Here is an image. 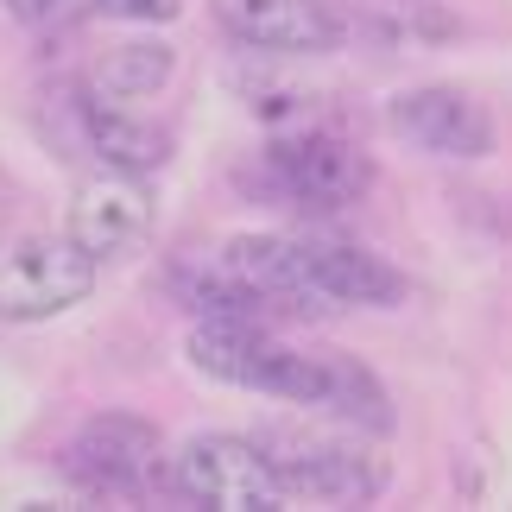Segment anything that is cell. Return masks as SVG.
Here are the masks:
<instances>
[{"label": "cell", "instance_id": "6da1fadb", "mask_svg": "<svg viewBox=\"0 0 512 512\" xmlns=\"http://www.w3.org/2000/svg\"><path fill=\"white\" fill-rule=\"evenodd\" d=\"M184 354H190L196 373H209V380H228V386H247V392H272V399L329 411V418L361 424V430H373V437L392 430V399H386V386L373 380L361 361H348V354L285 348L266 323L203 317L190 329Z\"/></svg>", "mask_w": 512, "mask_h": 512}, {"label": "cell", "instance_id": "9c48e42d", "mask_svg": "<svg viewBox=\"0 0 512 512\" xmlns=\"http://www.w3.org/2000/svg\"><path fill=\"white\" fill-rule=\"evenodd\" d=\"M272 462H279L285 500H310V506H367V500H380V487H386V468L373 462L367 449H348V443L279 437Z\"/></svg>", "mask_w": 512, "mask_h": 512}, {"label": "cell", "instance_id": "277c9868", "mask_svg": "<svg viewBox=\"0 0 512 512\" xmlns=\"http://www.w3.org/2000/svg\"><path fill=\"white\" fill-rule=\"evenodd\" d=\"M57 468L95 500H146L152 487H165V449L159 430L146 418H127V411H108V418H89L76 437L64 443Z\"/></svg>", "mask_w": 512, "mask_h": 512}, {"label": "cell", "instance_id": "ba28073f", "mask_svg": "<svg viewBox=\"0 0 512 512\" xmlns=\"http://www.w3.org/2000/svg\"><path fill=\"white\" fill-rule=\"evenodd\" d=\"M215 19L247 51L323 57V51L342 45V19L329 0H215Z\"/></svg>", "mask_w": 512, "mask_h": 512}, {"label": "cell", "instance_id": "5bb4252c", "mask_svg": "<svg viewBox=\"0 0 512 512\" xmlns=\"http://www.w3.org/2000/svg\"><path fill=\"white\" fill-rule=\"evenodd\" d=\"M95 13L133 19V26H171V19L184 13V0H95Z\"/></svg>", "mask_w": 512, "mask_h": 512}, {"label": "cell", "instance_id": "8fae6325", "mask_svg": "<svg viewBox=\"0 0 512 512\" xmlns=\"http://www.w3.org/2000/svg\"><path fill=\"white\" fill-rule=\"evenodd\" d=\"M171 70H177V51L171 45H114L108 57H95L83 102L140 108V102H152V95L171 83Z\"/></svg>", "mask_w": 512, "mask_h": 512}, {"label": "cell", "instance_id": "3957f363", "mask_svg": "<svg viewBox=\"0 0 512 512\" xmlns=\"http://www.w3.org/2000/svg\"><path fill=\"white\" fill-rule=\"evenodd\" d=\"M171 494L215 512H272L285 506V481L266 443L247 437H190L171 462Z\"/></svg>", "mask_w": 512, "mask_h": 512}, {"label": "cell", "instance_id": "7c38bea8", "mask_svg": "<svg viewBox=\"0 0 512 512\" xmlns=\"http://www.w3.org/2000/svg\"><path fill=\"white\" fill-rule=\"evenodd\" d=\"M83 127H89V146L102 152V165L114 171H159L171 159V133L159 121H146L140 108H102V102H83Z\"/></svg>", "mask_w": 512, "mask_h": 512}, {"label": "cell", "instance_id": "7a4b0ae2", "mask_svg": "<svg viewBox=\"0 0 512 512\" xmlns=\"http://www.w3.org/2000/svg\"><path fill=\"white\" fill-rule=\"evenodd\" d=\"M367 177H373L367 152L342 140L336 127H291L260 152L253 196H272V203L304 215H336L367 196Z\"/></svg>", "mask_w": 512, "mask_h": 512}, {"label": "cell", "instance_id": "30bf717a", "mask_svg": "<svg viewBox=\"0 0 512 512\" xmlns=\"http://www.w3.org/2000/svg\"><path fill=\"white\" fill-rule=\"evenodd\" d=\"M304 247V272L310 291L336 310V304H361V310H392L405 298V272L386 266L380 253L354 247V241H298Z\"/></svg>", "mask_w": 512, "mask_h": 512}, {"label": "cell", "instance_id": "4fadbf2b", "mask_svg": "<svg viewBox=\"0 0 512 512\" xmlns=\"http://www.w3.org/2000/svg\"><path fill=\"white\" fill-rule=\"evenodd\" d=\"M7 7V19H19V26L45 32V26H70L83 7H95V0H0Z\"/></svg>", "mask_w": 512, "mask_h": 512}, {"label": "cell", "instance_id": "52a82bcc", "mask_svg": "<svg viewBox=\"0 0 512 512\" xmlns=\"http://www.w3.org/2000/svg\"><path fill=\"white\" fill-rule=\"evenodd\" d=\"M152 228V190L140 171H95L83 190L70 196V241L95 253V260H121V253H133L146 241Z\"/></svg>", "mask_w": 512, "mask_h": 512}, {"label": "cell", "instance_id": "8992f818", "mask_svg": "<svg viewBox=\"0 0 512 512\" xmlns=\"http://www.w3.org/2000/svg\"><path fill=\"white\" fill-rule=\"evenodd\" d=\"M392 133L418 152H437V159H487L494 152V114L456 83L405 89L392 102Z\"/></svg>", "mask_w": 512, "mask_h": 512}, {"label": "cell", "instance_id": "5b68a950", "mask_svg": "<svg viewBox=\"0 0 512 512\" xmlns=\"http://www.w3.org/2000/svg\"><path fill=\"white\" fill-rule=\"evenodd\" d=\"M95 253H83L70 234H19L0 247V317L7 323H45L57 310L83 304L95 291Z\"/></svg>", "mask_w": 512, "mask_h": 512}]
</instances>
